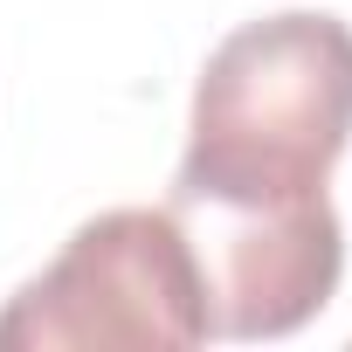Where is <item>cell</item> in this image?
Here are the masks:
<instances>
[{
  "label": "cell",
  "instance_id": "6da1fadb",
  "mask_svg": "<svg viewBox=\"0 0 352 352\" xmlns=\"http://www.w3.org/2000/svg\"><path fill=\"white\" fill-rule=\"evenodd\" d=\"M352 145V28L338 14L242 21L194 83L187 159L194 194H324Z\"/></svg>",
  "mask_w": 352,
  "mask_h": 352
},
{
  "label": "cell",
  "instance_id": "7a4b0ae2",
  "mask_svg": "<svg viewBox=\"0 0 352 352\" xmlns=\"http://www.w3.org/2000/svg\"><path fill=\"white\" fill-rule=\"evenodd\" d=\"M208 338H214L208 290L166 208H111L83 221L63 242V256L42 276H28L0 311V352H69V345L187 352Z\"/></svg>",
  "mask_w": 352,
  "mask_h": 352
},
{
  "label": "cell",
  "instance_id": "3957f363",
  "mask_svg": "<svg viewBox=\"0 0 352 352\" xmlns=\"http://www.w3.org/2000/svg\"><path fill=\"white\" fill-rule=\"evenodd\" d=\"M214 338H290L311 324L345 270V228L331 194H194L173 187Z\"/></svg>",
  "mask_w": 352,
  "mask_h": 352
}]
</instances>
